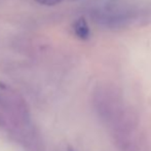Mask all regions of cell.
<instances>
[{
    "mask_svg": "<svg viewBox=\"0 0 151 151\" xmlns=\"http://www.w3.org/2000/svg\"><path fill=\"white\" fill-rule=\"evenodd\" d=\"M4 123H5V121H4L3 116L0 114V125H4Z\"/></svg>",
    "mask_w": 151,
    "mask_h": 151,
    "instance_id": "3957f363",
    "label": "cell"
},
{
    "mask_svg": "<svg viewBox=\"0 0 151 151\" xmlns=\"http://www.w3.org/2000/svg\"><path fill=\"white\" fill-rule=\"evenodd\" d=\"M67 151H75V150H74L73 148L71 147V146H69V147H68V150Z\"/></svg>",
    "mask_w": 151,
    "mask_h": 151,
    "instance_id": "277c9868",
    "label": "cell"
},
{
    "mask_svg": "<svg viewBox=\"0 0 151 151\" xmlns=\"http://www.w3.org/2000/svg\"><path fill=\"white\" fill-rule=\"evenodd\" d=\"M36 2H38L39 4L42 5H46V6H52L58 4L59 2H61V0H35Z\"/></svg>",
    "mask_w": 151,
    "mask_h": 151,
    "instance_id": "7a4b0ae2",
    "label": "cell"
},
{
    "mask_svg": "<svg viewBox=\"0 0 151 151\" xmlns=\"http://www.w3.org/2000/svg\"><path fill=\"white\" fill-rule=\"evenodd\" d=\"M73 30L75 35L77 36L79 39L81 40H86L90 37V28L88 25L86 23V21L83 18H79L78 20H76L73 24Z\"/></svg>",
    "mask_w": 151,
    "mask_h": 151,
    "instance_id": "6da1fadb",
    "label": "cell"
}]
</instances>
